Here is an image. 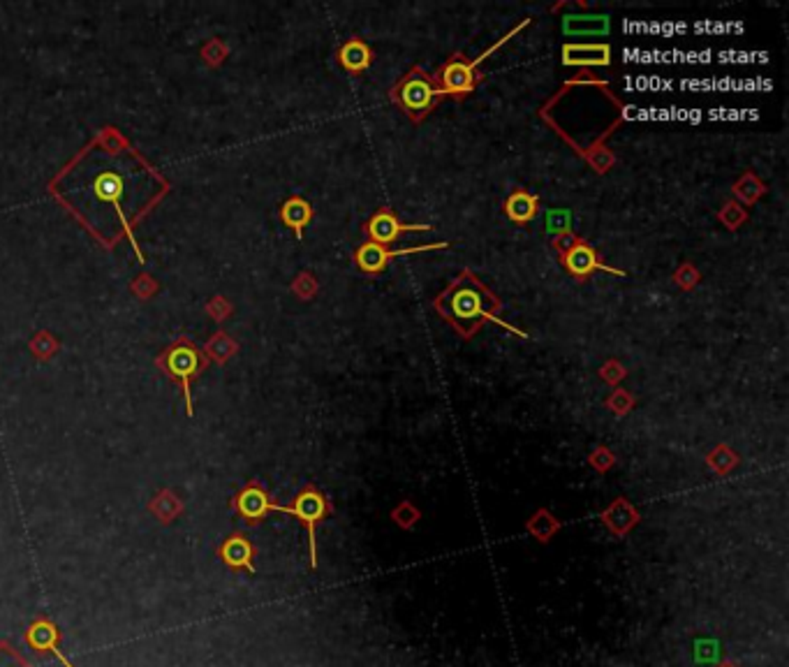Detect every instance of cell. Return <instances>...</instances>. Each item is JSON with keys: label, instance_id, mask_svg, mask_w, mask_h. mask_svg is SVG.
Returning <instances> with one entry per match:
<instances>
[{"label": "cell", "instance_id": "6da1fadb", "mask_svg": "<svg viewBox=\"0 0 789 667\" xmlns=\"http://www.w3.org/2000/svg\"><path fill=\"white\" fill-rule=\"evenodd\" d=\"M51 195L63 202L104 246L128 237L135 241V222L169 190L167 181L130 147L107 149L91 144L51 181Z\"/></svg>", "mask_w": 789, "mask_h": 667}, {"label": "cell", "instance_id": "7a4b0ae2", "mask_svg": "<svg viewBox=\"0 0 789 667\" xmlns=\"http://www.w3.org/2000/svg\"><path fill=\"white\" fill-rule=\"evenodd\" d=\"M433 306L463 338L475 337V331H480L484 322L491 320L503 325L505 329H512V325L503 322V318H500V311H503L500 299L491 290L484 288L480 278L468 269L452 281V285L433 302ZM512 331L524 337L521 331Z\"/></svg>", "mask_w": 789, "mask_h": 667}, {"label": "cell", "instance_id": "3957f363", "mask_svg": "<svg viewBox=\"0 0 789 667\" xmlns=\"http://www.w3.org/2000/svg\"><path fill=\"white\" fill-rule=\"evenodd\" d=\"M157 366L174 378L184 390L185 399V410H188V418H193V383L200 378L202 374L209 366V359L202 353V347L190 338H179L174 341L172 346L160 355L157 359Z\"/></svg>", "mask_w": 789, "mask_h": 667}, {"label": "cell", "instance_id": "277c9868", "mask_svg": "<svg viewBox=\"0 0 789 667\" xmlns=\"http://www.w3.org/2000/svg\"><path fill=\"white\" fill-rule=\"evenodd\" d=\"M443 95L444 93L440 91L435 79H433L431 75H426L422 68H412V70L396 84L394 91H391L394 103L399 104L412 121H422L424 116L440 103Z\"/></svg>", "mask_w": 789, "mask_h": 667}, {"label": "cell", "instance_id": "5b68a950", "mask_svg": "<svg viewBox=\"0 0 789 667\" xmlns=\"http://www.w3.org/2000/svg\"><path fill=\"white\" fill-rule=\"evenodd\" d=\"M276 512L282 515H292L301 521L306 531H309V556H310V568H318V527L327 517L331 515V503L318 487L309 484L303 487L297 494L292 505H278Z\"/></svg>", "mask_w": 789, "mask_h": 667}, {"label": "cell", "instance_id": "8992f818", "mask_svg": "<svg viewBox=\"0 0 789 667\" xmlns=\"http://www.w3.org/2000/svg\"><path fill=\"white\" fill-rule=\"evenodd\" d=\"M477 63L463 59V54H454L452 59L444 63L438 70V75H433L435 84L440 86V91L444 95H452V98H465L471 95L477 86Z\"/></svg>", "mask_w": 789, "mask_h": 667}, {"label": "cell", "instance_id": "52a82bcc", "mask_svg": "<svg viewBox=\"0 0 789 667\" xmlns=\"http://www.w3.org/2000/svg\"><path fill=\"white\" fill-rule=\"evenodd\" d=\"M447 241H435V244L428 246H412V248H400V250H387V246L373 244V241H366L363 246H359L357 253H354V262L368 276H375V274H382L390 262L394 257L400 256H412V253H422V250H433V248H444Z\"/></svg>", "mask_w": 789, "mask_h": 667}, {"label": "cell", "instance_id": "ba28073f", "mask_svg": "<svg viewBox=\"0 0 789 667\" xmlns=\"http://www.w3.org/2000/svg\"><path fill=\"white\" fill-rule=\"evenodd\" d=\"M417 230L419 232H428L431 225L428 222H400L399 216L391 209H380L378 213L368 218L363 232H366V237L373 244L387 246L394 244L403 232H417Z\"/></svg>", "mask_w": 789, "mask_h": 667}, {"label": "cell", "instance_id": "9c48e42d", "mask_svg": "<svg viewBox=\"0 0 789 667\" xmlns=\"http://www.w3.org/2000/svg\"><path fill=\"white\" fill-rule=\"evenodd\" d=\"M234 508H237L238 517L248 524L255 527L264 521L271 512H276V503L271 500L269 491L262 487L260 482H248L234 499Z\"/></svg>", "mask_w": 789, "mask_h": 667}, {"label": "cell", "instance_id": "30bf717a", "mask_svg": "<svg viewBox=\"0 0 789 667\" xmlns=\"http://www.w3.org/2000/svg\"><path fill=\"white\" fill-rule=\"evenodd\" d=\"M562 265H565V269H568V272L572 274L577 281H584V278H588L590 274H595V272H606V274H614V276H625L621 269H614V266L605 265V262L600 260V256L595 253L593 246L586 244V241H581V239L574 241L572 248H569L568 253L562 256Z\"/></svg>", "mask_w": 789, "mask_h": 667}, {"label": "cell", "instance_id": "8fae6325", "mask_svg": "<svg viewBox=\"0 0 789 667\" xmlns=\"http://www.w3.org/2000/svg\"><path fill=\"white\" fill-rule=\"evenodd\" d=\"M26 642L31 644V649L40 651V653H51V656L58 658L63 662V667H72V662L63 656L60 651V633L56 628L54 621L49 618H38L33 624L28 626L26 630Z\"/></svg>", "mask_w": 789, "mask_h": 667}, {"label": "cell", "instance_id": "7c38bea8", "mask_svg": "<svg viewBox=\"0 0 789 667\" xmlns=\"http://www.w3.org/2000/svg\"><path fill=\"white\" fill-rule=\"evenodd\" d=\"M218 554H220L222 563L228 565V568L246 570V572H250V575H255V572H257V568H255L253 543H250L246 536H241V533H234V536H229L228 540L220 545V552Z\"/></svg>", "mask_w": 789, "mask_h": 667}, {"label": "cell", "instance_id": "4fadbf2b", "mask_svg": "<svg viewBox=\"0 0 789 667\" xmlns=\"http://www.w3.org/2000/svg\"><path fill=\"white\" fill-rule=\"evenodd\" d=\"M562 63L565 66H609V44H565Z\"/></svg>", "mask_w": 789, "mask_h": 667}, {"label": "cell", "instance_id": "5bb4252c", "mask_svg": "<svg viewBox=\"0 0 789 667\" xmlns=\"http://www.w3.org/2000/svg\"><path fill=\"white\" fill-rule=\"evenodd\" d=\"M602 524H606L616 537H625L639 524V512L627 503V499H618L602 512Z\"/></svg>", "mask_w": 789, "mask_h": 667}, {"label": "cell", "instance_id": "9a60e30c", "mask_svg": "<svg viewBox=\"0 0 789 667\" xmlns=\"http://www.w3.org/2000/svg\"><path fill=\"white\" fill-rule=\"evenodd\" d=\"M338 60H341V66L347 72H352V75H363L371 68V63H373V51H371V47L363 40L352 38L341 47Z\"/></svg>", "mask_w": 789, "mask_h": 667}, {"label": "cell", "instance_id": "2e32d148", "mask_svg": "<svg viewBox=\"0 0 789 667\" xmlns=\"http://www.w3.org/2000/svg\"><path fill=\"white\" fill-rule=\"evenodd\" d=\"M281 221L285 222L287 228L294 232V237L301 241L303 230L309 228V222L313 221V206H310L309 200H303V197H290V200H285V204L281 206Z\"/></svg>", "mask_w": 789, "mask_h": 667}, {"label": "cell", "instance_id": "e0dca14e", "mask_svg": "<svg viewBox=\"0 0 789 667\" xmlns=\"http://www.w3.org/2000/svg\"><path fill=\"white\" fill-rule=\"evenodd\" d=\"M537 212H540V200L537 195H530L525 190H516L512 195L507 197L505 202V213L512 222H519V225H525V222L535 221Z\"/></svg>", "mask_w": 789, "mask_h": 667}, {"label": "cell", "instance_id": "ac0fdd59", "mask_svg": "<svg viewBox=\"0 0 789 667\" xmlns=\"http://www.w3.org/2000/svg\"><path fill=\"white\" fill-rule=\"evenodd\" d=\"M560 528H562L560 519H556V515L546 510V508L537 510L535 515L525 521V531L535 537V540H540V543H549Z\"/></svg>", "mask_w": 789, "mask_h": 667}, {"label": "cell", "instance_id": "d6986e66", "mask_svg": "<svg viewBox=\"0 0 789 667\" xmlns=\"http://www.w3.org/2000/svg\"><path fill=\"white\" fill-rule=\"evenodd\" d=\"M562 28L569 35H605L609 33V17L595 14V17H565Z\"/></svg>", "mask_w": 789, "mask_h": 667}, {"label": "cell", "instance_id": "ffe728a7", "mask_svg": "<svg viewBox=\"0 0 789 667\" xmlns=\"http://www.w3.org/2000/svg\"><path fill=\"white\" fill-rule=\"evenodd\" d=\"M706 462H708V466L718 473V475H727V473L734 471L736 462H739V459H736V455L730 450V447H727V445H720L718 450L708 455Z\"/></svg>", "mask_w": 789, "mask_h": 667}, {"label": "cell", "instance_id": "44dd1931", "mask_svg": "<svg viewBox=\"0 0 789 667\" xmlns=\"http://www.w3.org/2000/svg\"><path fill=\"white\" fill-rule=\"evenodd\" d=\"M544 221H546V232L549 234L569 232V228H572V213H569L568 209H562V206H558V209H549Z\"/></svg>", "mask_w": 789, "mask_h": 667}, {"label": "cell", "instance_id": "7402d4cb", "mask_svg": "<svg viewBox=\"0 0 789 667\" xmlns=\"http://www.w3.org/2000/svg\"><path fill=\"white\" fill-rule=\"evenodd\" d=\"M391 519H394L396 527L410 531V528H415L417 521L422 519V512L417 510V508L410 503V500H403V503L396 505L394 510H391Z\"/></svg>", "mask_w": 789, "mask_h": 667}, {"label": "cell", "instance_id": "603a6c76", "mask_svg": "<svg viewBox=\"0 0 789 667\" xmlns=\"http://www.w3.org/2000/svg\"><path fill=\"white\" fill-rule=\"evenodd\" d=\"M0 667H33L7 640L0 642Z\"/></svg>", "mask_w": 789, "mask_h": 667}, {"label": "cell", "instance_id": "cb8c5ba5", "mask_svg": "<svg viewBox=\"0 0 789 667\" xmlns=\"http://www.w3.org/2000/svg\"><path fill=\"white\" fill-rule=\"evenodd\" d=\"M590 464H593L595 471L606 473L614 464H616V456L611 455V450H606V447H597V450L590 455Z\"/></svg>", "mask_w": 789, "mask_h": 667}, {"label": "cell", "instance_id": "d4e9b609", "mask_svg": "<svg viewBox=\"0 0 789 667\" xmlns=\"http://www.w3.org/2000/svg\"><path fill=\"white\" fill-rule=\"evenodd\" d=\"M718 667H740V665H739V662H734V661H722Z\"/></svg>", "mask_w": 789, "mask_h": 667}]
</instances>
